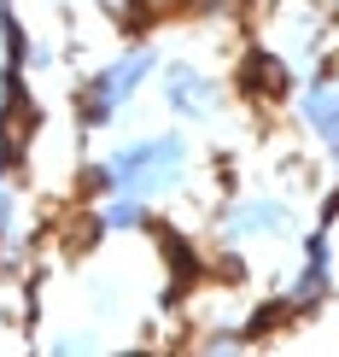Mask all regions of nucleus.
<instances>
[{
  "instance_id": "3",
  "label": "nucleus",
  "mask_w": 339,
  "mask_h": 357,
  "mask_svg": "<svg viewBox=\"0 0 339 357\" xmlns=\"http://www.w3.org/2000/svg\"><path fill=\"white\" fill-rule=\"evenodd\" d=\"M216 241H223L228 252L240 246H281V241H299L310 222H304L299 199L292 193H234V199L216 205L211 217Z\"/></svg>"
},
{
  "instance_id": "9",
  "label": "nucleus",
  "mask_w": 339,
  "mask_h": 357,
  "mask_svg": "<svg viewBox=\"0 0 339 357\" xmlns=\"http://www.w3.org/2000/svg\"><path fill=\"white\" fill-rule=\"evenodd\" d=\"M6 24H12V0H0V36H6Z\"/></svg>"
},
{
  "instance_id": "1",
  "label": "nucleus",
  "mask_w": 339,
  "mask_h": 357,
  "mask_svg": "<svg viewBox=\"0 0 339 357\" xmlns=\"http://www.w3.org/2000/svg\"><path fill=\"white\" fill-rule=\"evenodd\" d=\"M199 176V146L187 141V129H146L106 146L100 158H88L82 182L88 193H135L146 205H164L175 193H187Z\"/></svg>"
},
{
  "instance_id": "2",
  "label": "nucleus",
  "mask_w": 339,
  "mask_h": 357,
  "mask_svg": "<svg viewBox=\"0 0 339 357\" xmlns=\"http://www.w3.org/2000/svg\"><path fill=\"white\" fill-rule=\"evenodd\" d=\"M158 59L164 53H158L152 41H129V47H117L106 65H94L88 82H82V123L88 129H117L129 117V106L152 88Z\"/></svg>"
},
{
  "instance_id": "4",
  "label": "nucleus",
  "mask_w": 339,
  "mask_h": 357,
  "mask_svg": "<svg viewBox=\"0 0 339 357\" xmlns=\"http://www.w3.org/2000/svg\"><path fill=\"white\" fill-rule=\"evenodd\" d=\"M158 100L182 129H205L228 112V82L199 59H158Z\"/></svg>"
},
{
  "instance_id": "5",
  "label": "nucleus",
  "mask_w": 339,
  "mask_h": 357,
  "mask_svg": "<svg viewBox=\"0 0 339 357\" xmlns=\"http://www.w3.org/2000/svg\"><path fill=\"white\" fill-rule=\"evenodd\" d=\"M292 112H299V129L322 146V158H328V170H339V70L322 65L304 77L299 100H292Z\"/></svg>"
},
{
  "instance_id": "6",
  "label": "nucleus",
  "mask_w": 339,
  "mask_h": 357,
  "mask_svg": "<svg viewBox=\"0 0 339 357\" xmlns=\"http://www.w3.org/2000/svg\"><path fill=\"white\" fill-rule=\"evenodd\" d=\"M328 293H333V234H328V222H316V229L299 234V264H292L281 299L292 310H316V305H328Z\"/></svg>"
},
{
  "instance_id": "7",
  "label": "nucleus",
  "mask_w": 339,
  "mask_h": 357,
  "mask_svg": "<svg viewBox=\"0 0 339 357\" xmlns=\"http://www.w3.org/2000/svg\"><path fill=\"white\" fill-rule=\"evenodd\" d=\"M152 229V205L135 193H94L88 205V234L94 241H123V234H146Z\"/></svg>"
},
{
  "instance_id": "8",
  "label": "nucleus",
  "mask_w": 339,
  "mask_h": 357,
  "mask_svg": "<svg viewBox=\"0 0 339 357\" xmlns=\"http://www.w3.org/2000/svg\"><path fill=\"white\" fill-rule=\"evenodd\" d=\"M24 246V211H18V188H12V176L0 170V264H12Z\"/></svg>"
}]
</instances>
